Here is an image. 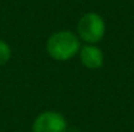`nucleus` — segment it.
Listing matches in <instances>:
<instances>
[{"mask_svg":"<svg viewBox=\"0 0 134 132\" xmlns=\"http://www.w3.org/2000/svg\"><path fill=\"white\" fill-rule=\"evenodd\" d=\"M80 60L85 67L95 70L102 67L104 61V54L100 48L94 44H86L80 49Z\"/></svg>","mask_w":134,"mask_h":132,"instance_id":"nucleus-4","label":"nucleus"},{"mask_svg":"<svg viewBox=\"0 0 134 132\" xmlns=\"http://www.w3.org/2000/svg\"><path fill=\"white\" fill-rule=\"evenodd\" d=\"M47 53L56 61H68L81 49L80 38L72 31H57L49 36L46 44Z\"/></svg>","mask_w":134,"mask_h":132,"instance_id":"nucleus-1","label":"nucleus"},{"mask_svg":"<svg viewBox=\"0 0 134 132\" xmlns=\"http://www.w3.org/2000/svg\"><path fill=\"white\" fill-rule=\"evenodd\" d=\"M78 38L89 44H95L100 42L105 34V22L103 17L95 12L83 14L77 26Z\"/></svg>","mask_w":134,"mask_h":132,"instance_id":"nucleus-2","label":"nucleus"},{"mask_svg":"<svg viewBox=\"0 0 134 132\" xmlns=\"http://www.w3.org/2000/svg\"><path fill=\"white\" fill-rule=\"evenodd\" d=\"M10 56H12V49L9 44L0 39V66L5 65L10 60Z\"/></svg>","mask_w":134,"mask_h":132,"instance_id":"nucleus-5","label":"nucleus"},{"mask_svg":"<svg viewBox=\"0 0 134 132\" xmlns=\"http://www.w3.org/2000/svg\"><path fill=\"white\" fill-rule=\"evenodd\" d=\"M66 130L64 115L52 110L41 113L33 123V132H66Z\"/></svg>","mask_w":134,"mask_h":132,"instance_id":"nucleus-3","label":"nucleus"}]
</instances>
